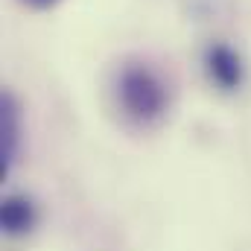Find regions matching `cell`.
<instances>
[{"label":"cell","instance_id":"1","mask_svg":"<svg viewBox=\"0 0 251 251\" xmlns=\"http://www.w3.org/2000/svg\"><path fill=\"white\" fill-rule=\"evenodd\" d=\"M117 94H120L126 114L134 117L137 123H152V120H158L164 114V105H167L164 85L143 64H128L120 73Z\"/></svg>","mask_w":251,"mask_h":251},{"label":"cell","instance_id":"2","mask_svg":"<svg viewBox=\"0 0 251 251\" xmlns=\"http://www.w3.org/2000/svg\"><path fill=\"white\" fill-rule=\"evenodd\" d=\"M204 64H207V73L210 79L225 88V91H234L243 85V59L228 47V44H213L204 56Z\"/></svg>","mask_w":251,"mask_h":251},{"label":"cell","instance_id":"3","mask_svg":"<svg viewBox=\"0 0 251 251\" xmlns=\"http://www.w3.org/2000/svg\"><path fill=\"white\" fill-rule=\"evenodd\" d=\"M21 140V108L18 100L6 91L0 100V161H3V176L9 173V164L15 161Z\"/></svg>","mask_w":251,"mask_h":251},{"label":"cell","instance_id":"4","mask_svg":"<svg viewBox=\"0 0 251 251\" xmlns=\"http://www.w3.org/2000/svg\"><path fill=\"white\" fill-rule=\"evenodd\" d=\"M0 222H3V231L6 234H24L35 225V207L29 199L24 196H9L3 201V210H0Z\"/></svg>","mask_w":251,"mask_h":251},{"label":"cell","instance_id":"5","mask_svg":"<svg viewBox=\"0 0 251 251\" xmlns=\"http://www.w3.org/2000/svg\"><path fill=\"white\" fill-rule=\"evenodd\" d=\"M21 3H26V6H32V9H50V6H56L59 0H21Z\"/></svg>","mask_w":251,"mask_h":251}]
</instances>
